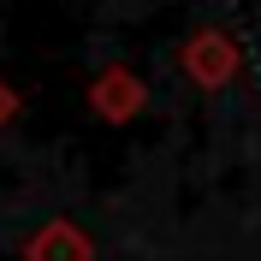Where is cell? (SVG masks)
Instances as JSON below:
<instances>
[{
    "label": "cell",
    "mask_w": 261,
    "mask_h": 261,
    "mask_svg": "<svg viewBox=\"0 0 261 261\" xmlns=\"http://www.w3.org/2000/svg\"><path fill=\"white\" fill-rule=\"evenodd\" d=\"M12 119H18V89L0 77V125H12Z\"/></svg>",
    "instance_id": "4"
},
{
    "label": "cell",
    "mask_w": 261,
    "mask_h": 261,
    "mask_svg": "<svg viewBox=\"0 0 261 261\" xmlns=\"http://www.w3.org/2000/svg\"><path fill=\"white\" fill-rule=\"evenodd\" d=\"M24 261H95V244H89V231L77 226V220H42V226L24 238V249H18Z\"/></svg>",
    "instance_id": "3"
},
{
    "label": "cell",
    "mask_w": 261,
    "mask_h": 261,
    "mask_svg": "<svg viewBox=\"0 0 261 261\" xmlns=\"http://www.w3.org/2000/svg\"><path fill=\"white\" fill-rule=\"evenodd\" d=\"M148 107V83L143 71H130V65H107L89 77V113L107 119V125H130V119Z\"/></svg>",
    "instance_id": "2"
},
{
    "label": "cell",
    "mask_w": 261,
    "mask_h": 261,
    "mask_svg": "<svg viewBox=\"0 0 261 261\" xmlns=\"http://www.w3.org/2000/svg\"><path fill=\"white\" fill-rule=\"evenodd\" d=\"M178 65H184V77H190L196 89H226V83L244 71V48H238V36H231V30L202 24V30L184 36Z\"/></svg>",
    "instance_id": "1"
}]
</instances>
